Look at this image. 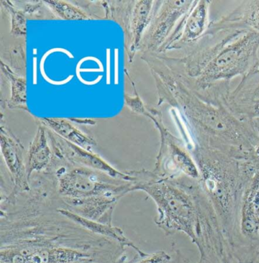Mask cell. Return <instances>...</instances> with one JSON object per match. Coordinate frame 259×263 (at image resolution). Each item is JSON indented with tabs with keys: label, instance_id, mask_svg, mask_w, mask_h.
<instances>
[{
	"label": "cell",
	"instance_id": "277c9868",
	"mask_svg": "<svg viewBox=\"0 0 259 263\" xmlns=\"http://www.w3.org/2000/svg\"><path fill=\"white\" fill-rule=\"evenodd\" d=\"M259 33L238 28L233 36L208 63L200 77L183 79L194 90H202L218 83L230 84L232 79L245 76L258 62Z\"/></svg>",
	"mask_w": 259,
	"mask_h": 263
},
{
	"label": "cell",
	"instance_id": "6da1fadb",
	"mask_svg": "<svg viewBox=\"0 0 259 263\" xmlns=\"http://www.w3.org/2000/svg\"><path fill=\"white\" fill-rule=\"evenodd\" d=\"M155 202L156 224L167 234H186L200 252V263H232L230 247L218 216L198 180L181 176L153 177L132 185Z\"/></svg>",
	"mask_w": 259,
	"mask_h": 263
},
{
	"label": "cell",
	"instance_id": "3957f363",
	"mask_svg": "<svg viewBox=\"0 0 259 263\" xmlns=\"http://www.w3.org/2000/svg\"><path fill=\"white\" fill-rule=\"evenodd\" d=\"M189 151L200 171L198 183L218 216L230 247L243 190L258 161L237 159L196 144Z\"/></svg>",
	"mask_w": 259,
	"mask_h": 263
},
{
	"label": "cell",
	"instance_id": "8fae6325",
	"mask_svg": "<svg viewBox=\"0 0 259 263\" xmlns=\"http://www.w3.org/2000/svg\"><path fill=\"white\" fill-rule=\"evenodd\" d=\"M51 125L53 129L58 132L61 136L70 139L72 142L82 146H87L91 144V141L88 138L85 137L84 135L69 125L60 123H52Z\"/></svg>",
	"mask_w": 259,
	"mask_h": 263
},
{
	"label": "cell",
	"instance_id": "5bb4252c",
	"mask_svg": "<svg viewBox=\"0 0 259 263\" xmlns=\"http://www.w3.org/2000/svg\"><path fill=\"white\" fill-rule=\"evenodd\" d=\"M255 263H259V248L258 251V255H257L256 260H255Z\"/></svg>",
	"mask_w": 259,
	"mask_h": 263
},
{
	"label": "cell",
	"instance_id": "30bf717a",
	"mask_svg": "<svg viewBox=\"0 0 259 263\" xmlns=\"http://www.w3.org/2000/svg\"><path fill=\"white\" fill-rule=\"evenodd\" d=\"M50 157V150L47 146V141L44 133L40 132L33 143L30 152L28 167L27 168V175L29 178L31 173L34 171L42 169L48 162Z\"/></svg>",
	"mask_w": 259,
	"mask_h": 263
},
{
	"label": "cell",
	"instance_id": "7c38bea8",
	"mask_svg": "<svg viewBox=\"0 0 259 263\" xmlns=\"http://www.w3.org/2000/svg\"><path fill=\"white\" fill-rule=\"evenodd\" d=\"M172 259L173 258L169 253L161 250L152 254H148V256L142 258L140 262L137 263H170Z\"/></svg>",
	"mask_w": 259,
	"mask_h": 263
},
{
	"label": "cell",
	"instance_id": "8992f818",
	"mask_svg": "<svg viewBox=\"0 0 259 263\" xmlns=\"http://www.w3.org/2000/svg\"><path fill=\"white\" fill-rule=\"evenodd\" d=\"M132 184H111L97 176L75 172L63 176L59 180L58 191L68 199H83L97 196H120L132 190Z\"/></svg>",
	"mask_w": 259,
	"mask_h": 263
},
{
	"label": "cell",
	"instance_id": "7a4b0ae2",
	"mask_svg": "<svg viewBox=\"0 0 259 263\" xmlns=\"http://www.w3.org/2000/svg\"><path fill=\"white\" fill-rule=\"evenodd\" d=\"M178 101L194 143L240 160L255 159L258 133L233 111L230 100L202 96L181 80Z\"/></svg>",
	"mask_w": 259,
	"mask_h": 263
},
{
	"label": "cell",
	"instance_id": "52a82bcc",
	"mask_svg": "<svg viewBox=\"0 0 259 263\" xmlns=\"http://www.w3.org/2000/svg\"><path fill=\"white\" fill-rule=\"evenodd\" d=\"M211 1H194L189 10L181 19L177 32L178 47L189 52L205 35L209 28V9Z\"/></svg>",
	"mask_w": 259,
	"mask_h": 263
},
{
	"label": "cell",
	"instance_id": "ba28073f",
	"mask_svg": "<svg viewBox=\"0 0 259 263\" xmlns=\"http://www.w3.org/2000/svg\"><path fill=\"white\" fill-rule=\"evenodd\" d=\"M59 212L62 215L67 217L68 218L72 220V221H75L77 224H79L80 226L86 228L87 230L91 231V233L100 234V235L104 236V237H109V238L112 239V240H116L123 247H132V249H134L140 254L141 258L145 257V256H148L146 253H144L140 248H138L136 246L134 245L131 240H129L125 236L123 231L119 229V228L113 226L111 224H106V223L99 222V221H93V220L84 218V217L81 216V215L75 213V212H70V211L66 210V209H61Z\"/></svg>",
	"mask_w": 259,
	"mask_h": 263
},
{
	"label": "cell",
	"instance_id": "4fadbf2b",
	"mask_svg": "<svg viewBox=\"0 0 259 263\" xmlns=\"http://www.w3.org/2000/svg\"><path fill=\"white\" fill-rule=\"evenodd\" d=\"M118 53V51H117ZM117 53H116V56L115 57V82L116 84H118V57Z\"/></svg>",
	"mask_w": 259,
	"mask_h": 263
},
{
	"label": "cell",
	"instance_id": "9c48e42d",
	"mask_svg": "<svg viewBox=\"0 0 259 263\" xmlns=\"http://www.w3.org/2000/svg\"><path fill=\"white\" fill-rule=\"evenodd\" d=\"M2 145L6 163L10 170L11 174H12L15 187L21 190H29L28 184V177L22 166L19 152L17 149L16 146L11 139L6 137L3 138Z\"/></svg>",
	"mask_w": 259,
	"mask_h": 263
},
{
	"label": "cell",
	"instance_id": "5b68a950",
	"mask_svg": "<svg viewBox=\"0 0 259 263\" xmlns=\"http://www.w3.org/2000/svg\"><path fill=\"white\" fill-rule=\"evenodd\" d=\"M259 248V161L240 199L230 243L233 260L255 263Z\"/></svg>",
	"mask_w": 259,
	"mask_h": 263
}]
</instances>
